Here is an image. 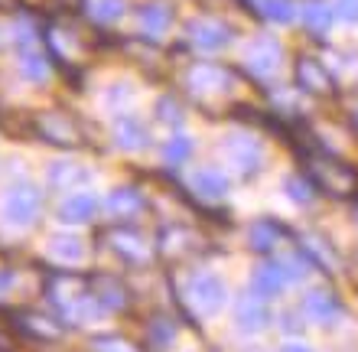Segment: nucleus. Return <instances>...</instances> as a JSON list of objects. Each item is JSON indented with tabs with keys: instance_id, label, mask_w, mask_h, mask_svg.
I'll return each instance as SVG.
<instances>
[{
	"instance_id": "1",
	"label": "nucleus",
	"mask_w": 358,
	"mask_h": 352,
	"mask_svg": "<svg viewBox=\"0 0 358 352\" xmlns=\"http://www.w3.org/2000/svg\"><path fill=\"white\" fill-rule=\"evenodd\" d=\"M303 163L316 192H326L332 199H352L358 192V170L339 157L326 150H303Z\"/></svg>"
},
{
	"instance_id": "2",
	"label": "nucleus",
	"mask_w": 358,
	"mask_h": 352,
	"mask_svg": "<svg viewBox=\"0 0 358 352\" xmlns=\"http://www.w3.org/2000/svg\"><path fill=\"white\" fill-rule=\"evenodd\" d=\"M39 206H43V196H39L36 186L17 183L0 199V219L7 222V225H13V229H29L39 216Z\"/></svg>"
},
{
	"instance_id": "3",
	"label": "nucleus",
	"mask_w": 358,
	"mask_h": 352,
	"mask_svg": "<svg viewBox=\"0 0 358 352\" xmlns=\"http://www.w3.org/2000/svg\"><path fill=\"white\" fill-rule=\"evenodd\" d=\"M186 85L196 98H215V95H228L235 85V72L218 62H199L186 72Z\"/></svg>"
},
{
	"instance_id": "4",
	"label": "nucleus",
	"mask_w": 358,
	"mask_h": 352,
	"mask_svg": "<svg viewBox=\"0 0 358 352\" xmlns=\"http://www.w3.org/2000/svg\"><path fill=\"white\" fill-rule=\"evenodd\" d=\"M189 304L202 316H215L228 304V287L218 274H196L189 284Z\"/></svg>"
},
{
	"instance_id": "5",
	"label": "nucleus",
	"mask_w": 358,
	"mask_h": 352,
	"mask_svg": "<svg viewBox=\"0 0 358 352\" xmlns=\"http://www.w3.org/2000/svg\"><path fill=\"white\" fill-rule=\"evenodd\" d=\"M245 69L251 72L255 78H271L280 72V62H283V49L277 39L271 36H257L255 43H248L245 49Z\"/></svg>"
},
{
	"instance_id": "6",
	"label": "nucleus",
	"mask_w": 358,
	"mask_h": 352,
	"mask_svg": "<svg viewBox=\"0 0 358 352\" xmlns=\"http://www.w3.org/2000/svg\"><path fill=\"white\" fill-rule=\"evenodd\" d=\"M36 134L46 143H59V147H78V141H82L78 124L69 115H62V111H46V115H39Z\"/></svg>"
},
{
	"instance_id": "7",
	"label": "nucleus",
	"mask_w": 358,
	"mask_h": 352,
	"mask_svg": "<svg viewBox=\"0 0 358 352\" xmlns=\"http://www.w3.org/2000/svg\"><path fill=\"white\" fill-rule=\"evenodd\" d=\"M293 78H296V85H300L303 92H310V95H332V92H336V82H332L329 69L322 66L320 59H313V56L296 59Z\"/></svg>"
},
{
	"instance_id": "8",
	"label": "nucleus",
	"mask_w": 358,
	"mask_h": 352,
	"mask_svg": "<svg viewBox=\"0 0 358 352\" xmlns=\"http://www.w3.org/2000/svg\"><path fill=\"white\" fill-rule=\"evenodd\" d=\"M290 284V274H287V267L283 261H264V265L255 267V274H251V294H257L261 300H273V297H280Z\"/></svg>"
},
{
	"instance_id": "9",
	"label": "nucleus",
	"mask_w": 358,
	"mask_h": 352,
	"mask_svg": "<svg viewBox=\"0 0 358 352\" xmlns=\"http://www.w3.org/2000/svg\"><path fill=\"white\" fill-rule=\"evenodd\" d=\"M189 39L196 43L199 49H206V52H215V49H225L231 43V27H225L222 20L215 17H199L192 20L186 27Z\"/></svg>"
},
{
	"instance_id": "10",
	"label": "nucleus",
	"mask_w": 358,
	"mask_h": 352,
	"mask_svg": "<svg viewBox=\"0 0 358 352\" xmlns=\"http://www.w3.org/2000/svg\"><path fill=\"white\" fill-rule=\"evenodd\" d=\"M225 157L231 160L241 176H255L261 170V163H264V150H261V143L251 141V137H228L225 141Z\"/></svg>"
},
{
	"instance_id": "11",
	"label": "nucleus",
	"mask_w": 358,
	"mask_h": 352,
	"mask_svg": "<svg viewBox=\"0 0 358 352\" xmlns=\"http://www.w3.org/2000/svg\"><path fill=\"white\" fill-rule=\"evenodd\" d=\"M235 323H238V330H245V333H261V330L271 323V314H267L264 300H261L257 294L238 297V304H235Z\"/></svg>"
},
{
	"instance_id": "12",
	"label": "nucleus",
	"mask_w": 358,
	"mask_h": 352,
	"mask_svg": "<svg viewBox=\"0 0 358 352\" xmlns=\"http://www.w3.org/2000/svg\"><path fill=\"white\" fill-rule=\"evenodd\" d=\"M108 241H111V248L117 255H124L127 261H134V265H147V261H150V248H147V241H143L137 232L111 229L108 232Z\"/></svg>"
},
{
	"instance_id": "13",
	"label": "nucleus",
	"mask_w": 358,
	"mask_h": 352,
	"mask_svg": "<svg viewBox=\"0 0 358 352\" xmlns=\"http://www.w3.org/2000/svg\"><path fill=\"white\" fill-rule=\"evenodd\" d=\"M114 141H117V147H124V150H147V147H150V134H147V127L141 124V118L121 115L114 121Z\"/></svg>"
},
{
	"instance_id": "14",
	"label": "nucleus",
	"mask_w": 358,
	"mask_h": 352,
	"mask_svg": "<svg viewBox=\"0 0 358 352\" xmlns=\"http://www.w3.org/2000/svg\"><path fill=\"white\" fill-rule=\"evenodd\" d=\"M94 212H98V199L92 192H72L59 206V219L69 222V225H88L94 219Z\"/></svg>"
},
{
	"instance_id": "15",
	"label": "nucleus",
	"mask_w": 358,
	"mask_h": 352,
	"mask_svg": "<svg viewBox=\"0 0 358 352\" xmlns=\"http://www.w3.org/2000/svg\"><path fill=\"white\" fill-rule=\"evenodd\" d=\"M104 216H111V219H131V216H137V212L143 209V196L137 190H127V186H121V190L108 192V199L101 202Z\"/></svg>"
},
{
	"instance_id": "16",
	"label": "nucleus",
	"mask_w": 358,
	"mask_h": 352,
	"mask_svg": "<svg viewBox=\"0 0 358 352\" xmlns=\"http://www.w3.org/2000/svg\"><path fill=\"white\" fill-rule=\"evenodd\" d=\"M137 23H141L147 36H163L173 27V10L166 3H160V0H150V3H143L137 10Z\"/></svg>"
},
{
	"instance_id": "17",
	"label": "nucleus",
	"mask_w": 358,
	"mask_h": 352,
	"mask_svg": "<svg viewBox=\"0 0 358 352\" xmlns=\"http://www.w3.org/2000/svg\"><path fill=\"white\" fill-rule=\"evenodd\" d=\"M287 235H290V232L283 229L277 219H257L255 225L248 229V241H251L255 251H273Z\"/></svg>"
},
{
	"instance_id": "18",
	"label": "nucleus",
	"mask_w": 358,
	"mask_h": 352,
	"mask_svg": "<svg viewBox=\"0 0 358 352\" xmlns=\"http://www.w3.org/2000/svg\"><path fill=\"white\" fill-rule=\"evenodd\" d=\"M339 300L329 294V290H310V294L303 297V314L316 320V323H332L336 316H339Z\"/></svg>"
},
{
	"instance_id": "19",
	"label": "nucleus",
	"mask_w": 358,
	"mask_h": 352,
	"mask_svg": "<svg viewBox=\"0 0 358 352\" xmlns=\"http://www.w3.org/2000/svg\"><path fill=\"white\" fill-rule=\"evenodd\" d=\"M192 190L206 199H222L228 192V176L215 167H202V170L192 173Z\"/></svg>"
},
{
	"instance_id": "20",
	"label": "nucleus",
	"mask_w": 358,
	"mask_h": 352,
	"mask_svg": "<svg viewBox=\"0 0 358 352\" xmlns=\"http://www.w3.org/2000/svg\"><path fill=\"white\" fill-rule=\"evenodd\" d=\"M92 294L98 297V304L104 310H124L127 307V290H124L121 281H114V277H92Z\"/></svg>"
},
{
	"instance_id": "21",
	"label": "nucleus",
	"mask_w": 358,
	"mask_h": 352,
	"mask_svg": "<svg viewBox=\"0 0 358 352\" xmlns=\"http://www.w3.org/2000/svg\"><path fill=\"white\" fill-rule=\"evenodd\" d=\"M82 10L94 23L108 27V23H117L127 13V0H82Z\"/></svg>"
},
{
	"instance_id": "22",
	"label": "nucleus",
	"mask_w": 358,
	"mask_h": 352,
	"mask_svg": "<svg viewBox=\"0 0 358 352\" xmlns=\"http://www.w3.org/2000/svg\"><path fill=\"white\" fill-rule=\"evenodd\" d=\"M300 17H303V23H306V29H310L313 36H326L329 33V27H332V13L322 0H310V3H303V10H300Z\"/></svg>"
},
{
	"instance_id": "23",
	"label": "nucleus",
	"mask_w": 358,
	"mask_h": 352,
	"mask_svg": "<svg viewBox=\"0 0 358 352\" xmlns=\"http://www.w3.org/2000/svg\"><path fill=\"white\" fill-rule=\"evenodd\" d=\"M49 258H56L59 265H78L85 258V245L72 235H56L49 238Z\"/></svg>"
},
{
	"instance_id": "24",
	"label": "nucleus",
	"mask_w": 358,
	"mask_h": 352,
	"mask_svg": "<svg viewBox=\"0 0 358 352\" xmlns=\"http://www.w3.org/2000/svg\"><path fill=\"white\" fill-rule=\"evenodd\" d=\"M13 320H20L17 330H23L27 336H36V339H56L62 333L56 326V320H46V316H36V314H17Z\"/></svg>"
},
{
	"instance_id": "25",
	"label": "nucleus",
	"mask_w": 358,
	"mask_h": 352,
	"mask_svg": "<svg viewBox=\"0 0 358 352\" xmlns=\"http://www.w3.org/2000/svg\"><path fill=\"white\" fill-rule=\"evenodd\" d=\"M283 190H287V196H290L296 206H310V202L316 199V186L310 183V176H287V180H283Z\"/></svg>"
},
{
	"instance_id": "26",
	"label": "nucleus",
	"mask_w": 358,
	"mask_h": 352,
	"mask_svg": "<svg viewBox=\"0 0 358 352\" xmlns=\"http://www.w3.org/2000/svg\"><path fill=\"white\" fill-rule=\"evenodd\" d=\"M257 10H261V17L273 20V23H290L296 17L293 0H257Z\"/></svg>"
},
{
	"instance_id": "27",
	"label": "nucleus",
	"mask_w": 358,
	"mask_h": 352,
	"mask_svg": "<svg viewBox=\"0 0 358 352\" xmlns=\"http://www.w3.org/2000/svg\"><path fill=\"white\" fill-rule=\"evenodd\" d=\"M78 180H85V173L72 167V163H52L49 167V183L56 190H72V186H78Z\"/></svg>"
},
{
	"instance_id": "28",
	"label": "nucleus",
	"mask_w": 358,
	"mask_h": 352,
	"mask_svg": "<svg viewBox=\"0 0 358 352\" xmlns=\"http://www.w3.org/2000/svg\"><path fill=\"white\" fill-rule=\"evenodd\" d=\"M20 72H23L29 82H46L49 62L39 56V52H23V59H20Z\"/></svg>"
},
{
	"instance_id": "29",
	"label": "nucleus",
	"mask_w": 358,
	"mask_h": 352,
	"mask_svg": "<svg viewBox=\"0 0 358 352\" xmlns=\"http://www.w3.org/2000/svg\"><path fill=\"white\" fill-rule=\"evenodd\" d=\"M173 339H176V326L170 320H153L150 323V346L153 349H170Z\"/></svg>"
},
{
	"instance_id": "30",
	"label": "nucleus",
	"mask_w": 358,
	"mask_h": 352,
	"mask_svg": "<svg viewBox=\"0 0 358 352\" xmlns=\"http://www.w3.org/2000/svg\"><path fill=\"white\" fill-rule=\"evenodd\" d=\"M163 157H166V163L179 167L182 160L192 157V141H189V137H173V141H166V147H163Z\"/></svg>"
},
{
	"instance_id": "31",
	"label": "nucleus",
	"mask_w": 358,
	"mask_h": 352,
	"mask_svg": "<svg viewBox=\"0 0 358 352\" xmlns=\"http://www.w3.org/2000/svg\"><path fill=\"white\" fill-rule=\"evenodd\" d=\"M157 115H160V121H166V124H179L182 121V111L176 108V98H160L157 101Z\"/></svg>"
},
{
	"instance_id": "32",
	"label": "nucleus",
	"mask_w": 358,
	"mask_h": 352,
	"mask_svg": "<svg viewBox=\"0 0 358 352\" xmlns=\"http://www.w3.org/2000/svg\"><path fill=\"white\" fill-rule=\"evenodd\" d=\"M98 352H134L131 343H124L121 336H101V339H94Z\"/></svg>"
},
{
	"instance_id": "33",
	"label": "nucleus",
	"mask_w": 358,
	"mask_h": 352,
	"mask_svg": "<svg viewBox=\"0 0 358 352\" xmlns=\"http://www.w3.org/2000/svg\"><path fill=\"white\" fill-rule=\"evenodd\" d=\"M336 13L342 20H349V23H358V0H339L336 3Z\"/></svg>"
},
{
	"instance_id": "34",
	"label": "nucleus",
	"mask_w": 358,
	"mask_h": 352,
	"mask_svg": "<svg viewBox=\"0 0 358 352\" xmlns=\"http://www.w3.org/2000/svg\"><path fill=\"white\" fill-rule=\"evenodd\" d=\"M82 0H49V7H59V10H69V7H78Z\"/></svg>"
},
{
	"instance_id": "35",
	"label": "nucleus",
	"mask_w": 358,
	"mask_h": 352,
	"mask_svg": "<svg viewBox=\"0 0 358 352\" xmlns=\"http://www.w3.org/2000/svg\"><path fill=\"white\" fill-rule=\"evenodd\" d=\"M10 284H13V274H10V271H0V294H3Z\"/></svg>"
},
{
	"instance_id": "36",
	"label": "nucleus",
	"mask_w": 358,
	"mask_h": 352,
	"mask_svg": "<svg viewBox=\"0 0 358 352\" xmlns=\"http://www.w3.org/2000/svg\"><path fill=\"white\" fill-rule=\"evenodd\" d=\"M280 352H313V349L310 346H303V343H287Z\"/></svg>"
},
{
	"instance_id": "37",
	"label": "nucleus",
	"mask_w": 358,
	"mask_h": 352,
	"mask_svg": "<svg viewBox=\"0 0 358 352\" xmlns=\"http://www.w3.org/2000/svg\"><path fill=\"white\" fill-rule=\"evenodd\" d=\"M355 124H358V111H355Z\"/></svg>"
}]
</instances>
